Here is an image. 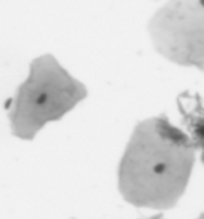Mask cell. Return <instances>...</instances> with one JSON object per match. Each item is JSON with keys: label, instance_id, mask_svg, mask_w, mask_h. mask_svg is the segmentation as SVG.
<instances>
[{"label": "cell", "instance_id": "6da1fadb", "mask_svg": "<svg viewBox=\"0 0 204 219\" xmlns=\"http://www.w3.org/2000/svg\"><path fill=\"white\" fill-rule=\"evenodd\" d=\"M164 171H166V163H155L153 165V173L155 174H164Z\"/></svg>", "mask_w": 204, "mask_h": 219}, {"label": "cell", "instance_id": "7a4b0ae2", "mask_svg": "<svg viewBox=\"0 0 204 219\" xmlns=\"http://www.w3.org/2000/svg\"><path fill=\"white\" fill-rule=\"evenodd\" d=\"M46 99H48V96H46L45 93H43V94H40V96L37 98V104H38V106H42V104L46 102Z\"/></svg>", "mask_w": 204, "mask_h": 219}, {"label": "cell", "instance_id": "3957f363", "mask_svg": "<svg viewBox=\"0 0 204 219\" xmlns=\"http://www.w3.org/2000/svg\"><path fill=\"white\" fill-rule=\"evenodd\" d=\"M201 3H202V5H204V0H201Z\"/></svg>", "mask_w": 204, "mask_h": 219}]
</instances>
